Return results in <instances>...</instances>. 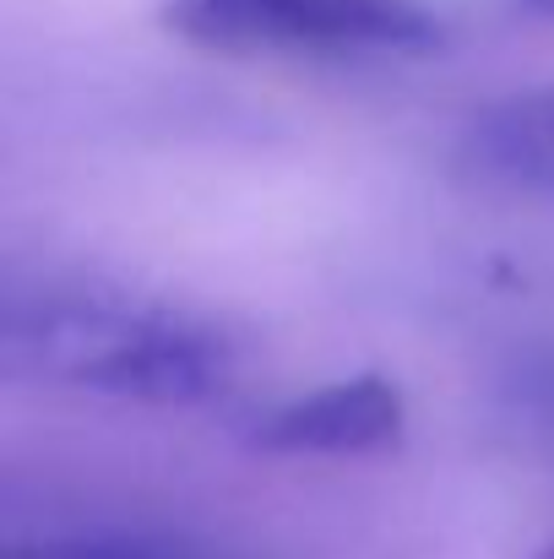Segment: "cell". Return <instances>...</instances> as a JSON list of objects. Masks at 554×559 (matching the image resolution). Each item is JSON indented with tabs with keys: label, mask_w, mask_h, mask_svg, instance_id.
<instances>
[{
	"label": "cell",
	"mask_w": 554,
	"mask_h": 559,
	"mask_svg": "<svg viewBox=\"0 0 554 559\" xmlns=\"http://www.w3.org/2000/svg\"><path fill=\"white\" fill-rule=\"evenodd\" d=\"M0 365L93 396L190 407L234 385V343L212 321L131 288L44 283L5 294Z\"/></svg>",
	"instance_id": "1"
},
{
	"label": "cell",
	"mask_w": 554,
	"mask_h": 559,
	"mask_svg": "<svg viewBox=\"0 0 554 559\" xmlns=\"http://www.w3.org/2000/svg\"><path fill=\"white\" fill-rule=\"evenodd\" d=\"M169 27L239 55H386L440 38V22L413 0H169Z\"/></svg>",
	"instance_id": "2"
},
{
	"label": "cell",
	"mask_w": 554,
	"mask_h": 559,
	"mask_svg": "<svg viewBox=\"0 0 554 559\" xmlns=\"http://www.w3.org/2000/svg\"><path fill=\"white\" fill-rule=\"evenodd\" d=\"M408 402L386 374L332 380L261 418L256 445L272 456H369L402 440Z\"/></svg>",
	"instance_id": "3"
},
{
	"label": "cell",
	"mask_w": 554,
	"mask_h": 559,
	"mask_svg": "<svg viewBox=\"0 0 554 559\" xmlns=\"http://www.w3.org/2000/svg\"><path fill=\"white\" fill-rule=\"evenodd\" d=\"M462 164L495 186L554 195V82L479 109L462 142Z\"/></svg>",
	"instance_id": "4"
},
{
	"label": "cell",
	"mask_w": 554,
	"mask_h": 559,
	"mask_svg": "<svg viewBox=\"0 0 554 559\" xmlns=\"http://www.w3.org/2000/svg\"><path fill=\"white\" fill-rule=\"evenodd\" d=\"M0 559H234L196 544H164V538H44V544H11Z\"/></svg>",
	"instance_id": "5"
},
{
	"label": "cell",
	"mask_w": 554,
	"mask_h": 559,
	"mask_svg": "<svg viewBox=\"0 0 554 559\" xmlns=\"http://www.w3.org/2000/svg\"><path fill=\"white\" fill-rule=\"evenodd\" d=\"M528 11H539V16H554V0H522Z\"/></svg>",
	"instance_id": "6"
},
{
	"label": "cell",
	"mask_w": 554,
	"mask_h": 559,
	"mask_svg": "<svg viewBox=\"0 0 554 559\" xmlns=\"http://www.w3.org/2000/svg\"><path fill=\"white\" fill-rule=\"evenodd\" d=\"M539 559H554V544H550V549H544V555H539Z\"/></svg>",
	"instance_id": "7"
}]
</instances>
